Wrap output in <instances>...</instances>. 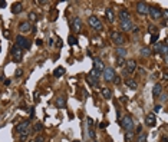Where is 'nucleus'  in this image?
<instances>
[{"mask_svg": "<svg viewBox=\"0 0 168 142\" xmlns=\"http://www.w3.org/2000/svg\"><path fill=\"white\" fill-rule=\"evenodd\" d=\"M72 27H73V30H81V27H82V22H81V19L79 17H73L72 19Z\"/></svg>", "mask_w": 168, "mask_h": 142, "instance_id": "2eb2a0df", "label": "nucleus"}, {"mask_svg": "<svg viewBox=\"0 0 168 142\" xmlns=\"http://www.w3.org/2000/svg\"><path fill=\"white\" fill-rule=\"evenodd\" d=\"M159 95H162V86H161V83H155L152 86V96L154 98H158Z\"/></svg>", "mask_w": 168, "mask_h": 142, "instance_id": "ddd939ff", "label": "nucleus"}, {"mask_svg": "<svg viewBox=\"0 0 168 142\" xmlns=\"http://www.w3.org/2000/svg\"><path fill=\"white\" fill-rule=\"evenodd\" d=\"M29 133H30V129H26V131H23L22 133H20V139H26L29 136Z\"/></svg>", "mask_w": 168, "mask_h": 142, "instance_id": "7c9ffc66", "label": "nucleus"}, {"mask_svg": "<svg viewBox=\"0 0 168 142\" xmlns=\"http://www.w3.org/2000/svg\"><path fill=\"white\" fill-rule=\"evenodd\" d=\"M89 25L92 26V29H95L96 32L102 30V23H101V20L96 17V16H90L89 17Z\"/></svg>", "mask_w": 168, "mask_h": 142, "instance_id": "423d86ee", "label": "nucleus"}, {"mask_svg": "<svg viewBox=\"0 0 168 142\" xmlns=\"http://www.w3.org/2000/svg\"><path fill=\"white\" fill-rule=\"evenodd\" d=\"M159 109H161V105H155V106H154V112H159Z\"/></svg>", "mask_w": 168, "mask_h": 142, "instance_id": "ea45409f", "label": "nucleus"}, {"mask_svg": "<svg viewBox=\"0 0 168 142\" xmlns=\"http://www.w3.org/2000/svg\"><path fill=\"white\" fill-rule=\"evenodd\" d=\"M101 92H102V95H103V98L105 99H111L112 98V92H111V89H109V88H102V90H101Z\"/></svg>", "mask_w": 168, "mask_h": 142, "instance_id": "5701e85b", "label": "nucleus"}, {"mask_svg": "<svg viewBox=\"0 0 168 142\" xmlns=\"http://www.w3.org/2000/svg\"><path fill=\"white\" fill-rule=\"evenodd\" d=\"M93 69H96L98 72H101V70L105 69L103 62H102V59H101V58H95V59H93Z\"/></svg>", "mask_w": 168, "mask_h": 142, "instance_id": "9b49d317", "label": "nucleus"}, {"mask_svg": "<svg viewBox=\"0 0 168 142\" xmlns=\"http://www.w3.org/2000/svg\"><path fill=\"white\" fill-rule=\"evenodd\" d=\"M22 10H23V4L19 3V2H16V3L12 6V13H13V15H19Z\"/></svg>", "mask_w": 168, "mask_h": 142, "instance_id": "f3484780", "label": "nucleus"}, {"mask_svg": "<svg viewBox=\"0 0 168 142\" xmlns=\"http://www.w3.org/2000/svg\"><path fill=\"white\" fill-rule=\"evenodd\" d=\"M86 82L90 85V86H93V88H98V86H99V82H98V79L92 77L90 75H88V76H86Z\"/></svg>", "mask_w": 168, "mask_h": 142, "instance_id": "a211bd4d", "label": "nucleus"}, {"mask_svg": "<svg viewBox=\"0 0 168 142\" xmlns=\"http://www.w3.org/2000/svg\"><path fill=\"white\" fill-rule=\"evenodd\" d=\"M127 49H125V47H118V49H116V56H118V58H122V59H125V56H127Z\"/></svg>", "mask_w": 168, "mask_h": 142, "instance_id": "393cba45", "label": "nucleus"}, {"mask_svg": "<svg viewBox=\"0 0 168 142\" xmlns=\"http://www.w3.org/2000/svg\"><path fill=\"white\" fill-rule=\"evenodd\" d=\"M105 15H106V19H108L109 22H114V19H115V15H114V10H112L111 7H108V9L105 10Z\"/></svg>", "mask_w": 168, "mask_h": 142, "instance_id": "4be33fe9", "label": "nucleus"}, {"mask_svg": "<svg viewBox=\"0 0 168 142\" xmlns=\"http://www.w3.org/2000/svg\"><path fill=\"white\" fill-rule=\"evenodd\" d=\"M65 68H62V66H58V68L53 70V75H55V77H60V76H63L65 75Z\"/></svg>", "mask_w": 168, "mask_h": 142, "instance_id": "412c9836", "label": "nucleus"}, {"mask_svg": "<svg viewBox=\"0 0 168 142\" xmlns=\"http://www.w3.org/2000/svg\"><path fill=\"white\" fill-rule=\"evenodd\" d=\"M148 15L152 20H158L161 17V7L159 6H149L148 7Z\"/></svg>", "mask_w": 168, "mask_h": 142, "instance_id": "f03ea898", "label": "nucleus"}, {"mask_svg": "<svg viewBox=\"0 0 168 142\" xmlns=\"http://www.w3.org/2000/svg\"><path fill=\"white\" fill-rule=\"evenodd\" d=\"M138 142H146V133L141 132L139 135H138Z\"/></svg>", "mask_w": 168, "mask_h": 142, "instance_id": "c756f323", "label": "nucleus"}, {"mask_svg": "<svg viewBox=\"0 0 168 142\" xmlns=\"http://www.w3.org/2000/svg\"><path fill=\"white\" fill-rule=\"evenodd\" d=\"M106 125H108V124H105V122H102V124H99V128H106Z\"/></svg>", "mask_w": 168, "mask_h": 142, "instance_id": "49530a36", "label": "nucleus"}, {"mask_svg": "<svg viewBox=\"0 0 168 142\" xmlns=\"http://www.w3.org/2000/svg\"><path fill=\"white\" fill-rule=\"evenodd\" d=\"M119 19H121V22H127V20H129V12H128L127 9L121 10V12H119Z\"/></svg>", "mask_w": 168, "mask_h": 142, "instance_id": "aec40b11", "label": "nucleus"}, {"mask_svg": "<svg viewBox=\"0 0 168 142\" xmlns=\"http://www.w3.org/2000/svg\"><path fill=\"white\" fill-rule=\"evenodd\" d=\"M157 42H158V33H154L152 36H151V43H154V45H155Z\"/></svg>", "mask_w": 168, "mask_h": 142, "instance_id": "2f4dec72", "label": "nucleus"}, {"mask_svg": "<svg viewBox=\"0 0 168 142\" xmlns=\"http://www.w3.org/2000/svg\"><path fill=\"white\" fill-rule=\"evenodd\" d=\"M68 42H69V45H72V46H75V45L78 43V39L75 36H69L68 37Z\"/></svg>", "mask_w": 168, "mask_h": 142, "instance_id": "c85d7f7f", "label": "nucleus"}, {"mask_svg": "<svg viewBox=\"0 0 168 142\" xmlns=\"http://www.w3.org/2000/svg\"><path fill=\"white\" fill-rule=\"evenodd\" d=\"M89 138H90V139H93V138H95V132H93L92 129H89Z\"/></svg>", "mask_w": 168, "mask_h": 142, "instance_id": "e433bc0d", "label": "nucleus"}, {"mask_svg": "<svg viewBox=\"0 0 168 142\" xmlns=\"http://www.w3.org/2000/svg\"><path fill=\"white\" fill-rule=\"evenodd\" d=\"M151 50L148 49V47H142V49H141V56H142V58H148V56H151Z\"/></svg>", "mask_w": 168, "mask_h": 142, "instance_id": "a878e982", "label": "nucleus"}, {"mask_svg": "<svg viewBox=\"0 0 168 142\" xmlns=\"http://www.w3.org/2000/svg\"><path fill=\"white\" fill-rule=\"evenodd\" d=\"M111 39H112V42H114L115 45H118V46H121V45L125 43L124 34L119 33V32H112V33H111Z\"/></svg>", "mask_w": 168, "mask_h": 142, "instance_id": "7ed1b4c3", "label": "nucleus"}, {"mask_svg": "<svg viewBox=\"0 0 168 142\" xmlns=\"http://www.w3.org/2000/svg\"><path fill=\"white\" fill-rule=\"evenodd\" d=\"M92 125H93V119L88 118V126H92Z\"/></svg>", "mask_w": 168, "mask_h": 142, "instance_id": "a19ab883", "label": "nucleus"}, {"mask_svg": "<svg viewBox=\"0 0 168 142\" xmlns=\"http://www.w3.org/2000/svg\"><path fill=\"white\" fill-rule=\"evenodd\" d=\"M73 142H81V141H73Z\"/></svg>", "mask_w": 168, "mask_h": 142, "instance_id": "3c124183", "label": "nucleus"}, {"mask_svg": "<svg viewBox=\"0 0 168 142\" xmlns=\"http://www.w3.org/2000/svg\"><path fill=\"white\" fill-rule=\"evenodd\" d=\"M125 85H127L129 89H132V90L137 89V82H135V80H132V79H127V80H125Z\"/></svg>", "mask_w": 168, "mask_h": 142, "instance_id": "b1692460", "label": "nucleus"}, {"mask_svg": "<svg viewBox=\"0 0 168 142\" xmlns=\"http://www.w3.org/2000/svg\"><path fill=\"white\" fill-rule=\"evenodd\" d=\"M115 76H116V75H115V70H114V68L108 66V68L103 69V79H105L106 82H112Z\"/></svg>", "mask_w": 168, "mask_h": 142, "instance_id": "39448f33", "label": "nucleus"}, {"mask_svg": "<svg viewBox=\"0 0 168 142\" xmlns=\"http://www.w3.org/2000/svg\"><path fill=\"white\" fill-rule=\"evenodd\" d=\"M19 29H20L22 33H27V32L32 30V25L29 22H22L20 25H19Z\"/></svg>", "mask_w": 168, "mask_h": 142, "instance_id": "4468645a", "label": "nucleus"}, {"mask_svg": "<svg viewBox=\"0 0 168 142\" xmlns=\"http://www.w3.org/2000/svg\"><path fill=\"white\" fill-rule=\"evenodd\" d=\"M132 136H134V133H132V132H127L125 138H127V141H131V139H132Z\"/></svg>", "mask_w": 168, "mask_h": 142, "instance_id": "c9c22d12", "label": "nucleus"}, {"mask_svg": "<svg viewBox=\"0 0 168 142\" xmlns=\"http://www.w3.org/2000/svg\"><path fill=\"white\" fill-rule=\"evenodd\" d=\"M164 45H167L165 42H162V43H155V46H154V50L155 52H158V53H161L162 52V47H164Z\"/></svg>", "mask_w": 168, "mask_h": 142, "instance_id": "bb28decb", "label": "nucleus"}, {"mask_svg": "<svg viewBox=\"0 0 168 142\" xmlns=\"http://www.w3.org/2000/svg\"><path fill=\"white\" fill-rule=\"evenodd\" d=\"M12 56H13V59H15L16 62H19V60H20V59H22V56H23V52H22V49H20V47H17L15 45V46L12 47Z\"/></svg>", "mask_w": 168, "mask_h": 142, "instance_id": "0eeeda50", "label": "nucleus"}, {"mask_svg": "<svg viewBox=\"0 0 168 142\" xmlns=\"http://www.w3.org/2000/svg\"><path fill=\"white\" fill-rule=\"evenodd\" d=\"M0 7H6V2H0Z\"/></svg>", "mask_w": 168, "mask_h": 142, "instance_id": "de8ad7c7", "label": "nucleus"}, {"mask_svg": "<svg viewBox=\"0 0 168 142\" xmlns=\"http://www.w3.org/2000/svg\"><path fill=\"white\" fill-rule=\"evenodd\" d=\"M29 19H30L32 22H36V19H37V17H36V15H34V13L30 12V13H29Z\"/></svg>", "mask_w": 168, "mask_h": 142, "instance_id": "f704fd0d", "label": "nucleus"}, {"mask_svg": "<svg viewBox=\"0 0 168 142\" xmlns=\"http://www.w3.org/2000/svg\"><path fill=\"white\" fill-rule=\"evenodd\" d=\"M121 102H124V103H125V102H128V96H125V95H124V96H121Z\"/></svg>", "mask_w": 168, "mask_h": 142, "instance_id": "58836bf2", "label": "nucleus"}, {"mask_svg": "<svg viewBox=\"0 0 168 142\" xmlns=\"http://www.w3.org/2000/svg\"><path fill=\"white\" fill-rule=\"evenodd\" d=\"M125 72L127 73H134L135 69H137V63H135V60H128V62H125Z\"/></svg>", "mask_w": 168, "mask_h": 142, "instance_id": "9d476101", "label": "nucleus"}, {"mask_svg": "<svg viewBox=\"0 0 168 142\" xmlns=\"http://www.w3.org/2000/svg\"><path fill=\"white\" fill-rule=\"evenodd\" d=\"M121 125H122V128H124L125 131H128V132H132V129H134V120H132V118H131L129 115H127V116L122 118Z\"/></svg>", "mask_w": 168, "mask_h": 142, "instance_id": "f257e3e1", "label": "nucleus"}, {"mask_svg": "<svg viewBox=\"0 0 168 142\" xmlns=\"http://www.w3.org/2000/svg\"><path fill=\"white\" fill-rule=\"evenodd\" d=\"M34 142H43V136H40V135H39L36 139H34Z\"/></svg>", "mask_w": 168, "mask_h": 142, "instance_id": "4c0bfd02", "label": "nucleus"}, {"mask_svg": "<svg viewBox=\"0 0 168 142\" xmlns=\"http://www.w3.org/2000/svg\"><path fill=\"white\" fill-rule=\"evenodd\" d=\"M155 29H157V27H154V26H151V27H149V32H151V33L154 34V33H155Z\"/></svg>", "mask_w": 168, "mask_h": 142, "instance_id": "79ce46f5", "label": "nucleus"}, {"mask_svg": "<svg viewBox=\"0 0 168 142\" xmlns=\"http://www.w3.org/2000/svg\"><path fill=\"white\" fill-rule=\"evenodd\" d=\"M32 142H34V141H32Z\"/></svg>", "mask_w": 168, "mask_h": 142, "instance_id": "603ef678", "label": "nucleus"}, {"mask_svg": "<svg viewBox=\"0 0 168 142\" xmlns=\"http://www.w3.org/2000/svg\"><path fill=\"white\" fill-rule=\"evenodd\" d=\"M148 4L146 3H144V2H139V3H137V12L139 13V15H144V16H146L148 15Z\"/></svg>", "mask_w": 168, "mask_h": 142, "instance_id": "6e6552de", "label": "nucleus"}, {"mask_svg": "<svg viewBox=\"0 0 168 142\" xmlns=\"http://www.w3.org/2000/svg\"><path fill=\"white\" fill-rule=\"evenodd\" d=\"M4 85H10V79H6V80H4Z\"/></svg>", "mask_w": 168, "mask_h": 142, "instance_id": "09e8293b", "label": "nucleus"}, {"mask_svg": "<svg viewBox=\"0 0 168 142\" xmlns=\"http://www.w3.org/2000/svg\"><path fill=\"white\" fill-rule=\"evenodd\" d=\"M89 75H90V76H92V77H95V79H99V76H101V72H98L96 69H92Z\"/></svg>", "mask_w": 168, "mask_h": 142, "instance_id": "cd10ccee", "label": "nucleus"}, {"mask_svg": "<svg viewBox=\"0 0 168 142\" xmlns=\"http://www.w3.org/2000/svg\"><path fill=\"white\" fill-rule=\"evenodd\" d=\"M116 65H118V66H122V65H125V59H122V58H118V59H116Z\"/></svg>", "mask_w": 168, "mask_h": 142, "instance_id": "72a5a7b5", "label": "nucleus"}, {"mask_svg": "<svg viewBox=\"0 0 168 142\" xmlns=\"http://www.w3.org/2000/svg\"><path fill=\"white\" fill-rule=\"evenodd\" d=\"M42 129H43V125H42V124H36V125H34V131H36V132H40Z\"/></svg>", "mask_w": 168, "mask_h": 142, "instance_id": "473e14b6", "label": "nucleus"}, {"mask_svg": "<svg viewBox=\"0 0 168 142\" xmlns=\"http://www.w3.org/2000/svg\"><path fill=\"white\" fill-rule=\"evenodd\" d=\"M121 29L124 32H129L134 29V25H132V22L131 20H127V22H121Z\"/></svg>", "mask_w": 168, "mask_h": 142, "instance_id": "dca6fc26", "label": "nucleus"}, {"mask_svg": "<svg viewBox=\"0 0 168 142\" xmlns=\"http://www.w3.org/2000/svg\"><path fill=\"white\" fill-rule=\"evenodd\" d=\"M16 46L20 47V49H29V47H30V43H29V40L26 39L25 36H20V34H19V36L16 37Z\"/></svg>", "mask_w": 168, "mask_h": 142, "instance_id": "20e7f679", "label": "nucleus"}, {"mask_svg": "<svg viewBox=\"0 0 168 142\" xmlns=\"http://www.w3.org/2000/svg\"><path fill=\"white\" fill-rule=\"evenodd\" d=\"M56 106L58 108H60V109H63V108H66V101H65V98L63 96H59V98H56Z\"/></svg>", "mask_w": 168, "mask_h": 142, "instance_id": "6ab92c4d", "label": "nucleus"}, {"mask_svg": "<svg viewBox=\"0 0 168 142\" xmlns=\"http://www.w3.org/2000/svg\"><path fill=\"white\" fill-rule=\"evenodd\" d=\"M22 75H23V72H22V70H17V72H16V76H17V77H20Z\"/></svg>", "mask_w": 168, "mask_h": 142, "instance_id": "37998d69", "label": "nucleus"}, {"mask_svg": "<svg viewBox=\"0 0 168 142\" xmlns=\"http://www.w3.org/2000/svg\"><path fill=\"white\" fill-rule=\"evenodd\" d=\"M141 131H142V126H138V128H137V135H139Z\"/></svg>", "mask_w": 168, "mask_h": 142, "instance_id": "c03bdc74", "label": "nucleus"}, {"mask_svg": "<svg viewBox=\"0 0 168 142\" xmlns=\"http://www.w3.org/2000/svg\"><path fill=\"white\" fill-rule=\"evenodd\" d=\"M145 124L148 125V126H155V124H157V118H155V113H148L145 116Z\"/></svg>", "mask_w": 168, "mask_h": 142, "instance_id": "1a4fd4ad", "label": "nucleus"}, {"mask_svg": "<svg viewBox=\"0 0 168 142\" xmlns=\"http://www.w3.org/2000/svg\"><path fill=\"white\" fill-rule=\"evenodd\" d=\"M159 96H161V101H167V95H165V93L164 95H159Z\"/></svg>", "mask_w": 168, "mask_h": 142, "instance_id": "a18cd8bd", "label": "nucleus"}, {"mask_svg": "<svg viewBox=\"0 0 168 142\" xmlns=\"http://www.w3.org/2000/svg\"><path fill=\"white\" fill-rule=\"evenodd\" d=\"M29 125H30V122H29V120H23V122H20V124H19L17 126H16V132L22 133L23 131L29 129Z\"/></svg>", "mask_w": 168, "mask_h": 142, "instance_id": "f8f14e48", "label": "nucleus"}, {"mask_svg": "<svg viewBox=\"0 0 168 142\" xmlns=\"http://www.w3.org/2000/svg\"><path fill=\"white\" fill-rule=\"evenodd\" d=\"M161 142H167V138H165V136H164V138L161 139Z\"/></svg>", "mask_w": 168, "mask_h": 142, "instance_id": "8fccbe9b", "label": "nucleus"}]
</instances>
